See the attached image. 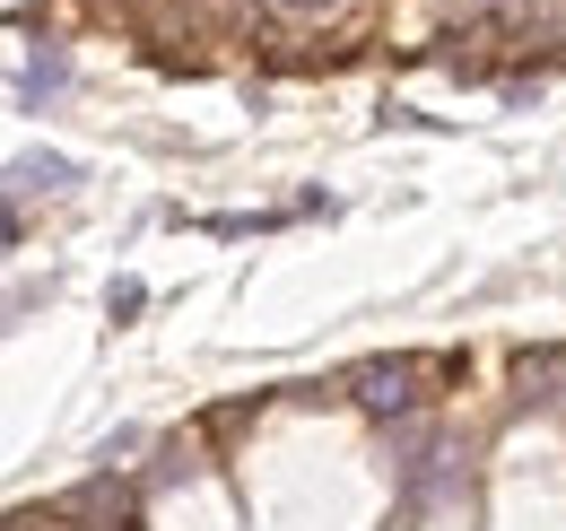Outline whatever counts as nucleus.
<instances>
[{
    "mask_svg": "<svg viewBox=\"0 0 566 531\" xmlns=\"http://www.w3.org/2000/svg\"><path fill=\"white\" fill-rule=\"evenodd\" d=\"M280 9H323V0H280Z\"/></svg>",
    "mask_w": 566,
    "mask_h": 531,
    "instance_id": "6",
    "label": "nucleus"
},
{
    "mask_svg": "<svg viewBox=\"0 0 566 531\" xmlns=\"http://www.w3.org/2000/svg\"><path fill=\"white\" fill-rule=\"evenodd\" d=\"M140 305H148V288H140V279H114V296H105V323H132Z\"/></svg>",
    "mask_w": 566,
    "mask_h": 531,
    "instance_id": "4",
    "label": "nucleus"
},
{
    "mask_svg": "<svg viewBox=\"0 0 566 531\" xmlns=\"http://www.w3.org/2000/svg\"><path fill=\"white\" fill-rule=\"evenodd\" d=\"M427 375H444L436 357H375V366H357V409H375V418H401V409H419V384Z\"/></svg>",
    "mask_w": 566,
    "mask_h": 531,
    "instance_id": "1",
    "label": "nucleus"
},
{
    "mask_svg": "<svg viewBox=\"0 0 566 531\" xmlns=\"http://www.w3.org/2000/svg\"><path fill=\"white\" fill-rule=\"evenodd\" d=\"M71 184H78V157H62V148H27V157H9L0 200H9V209H27V200H62Z\"/></svg>",
    "mask_w": 566,
    "mask_h": 531,
    "instance_id": "2",
    "label": "nucleus"
},
{
    "mask_svg": "<svg viewBox=\"0 0 566 531\" xmlns=\"http://www.w3.org/2000/svg\"><path fill=\"white\" fill-rule=\"evenodd\" d=\"M444 9H453V18H496L505 0H444Z\"/></svg>",
    "mask_w": 566,
    "mask_h": 531,
    "instance_id": "5",
    "label": "nucleus"
},
{
    "mask_svg": "<svg viewBox=\"0 0 566 531\" xmlns=\"http://www.w3.org/2000/svg\"><path fill=\"white\" fill-rule=\"evenodd\" d=\"M71 87V53L62 44H35V62L18 70V105H44V96H62Z\"/></svg>",
    "mask_w": 566,
    "mask_h": 531,
    "instance_id": "3",
    "label": "nucleus"
}]
</instances>
